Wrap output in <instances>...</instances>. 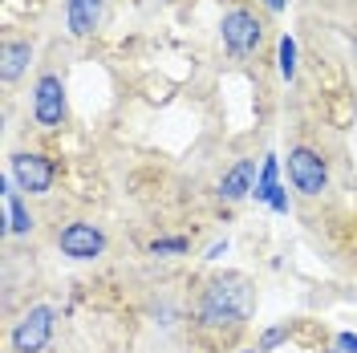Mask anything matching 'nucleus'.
Returning a JSON list of instances; mask_svg holds the SVG:
<instances>
[{
	"instance_id": "11",
	"label": "nucleus",
	"mask_w": 357,
	"mask_h": 353,
	"mask_svg": "<svg viewBox=\"0 0 357 353\" xmlns=\"http://www.w3.org/2000/svg\"><path fill=\"white\" fill-rule=\"evenodd\" d=\"M29 61H33V41L29 37H8L4 49H0V77H4V86H13L29 69Z\"/></svg>"
},
{
	"instance_id": "9",
	"label": "nucleus",
	"mask_w": 357,
	"mask_h": 353,
	"mask_svg": "<svg viewBox=\"0 0 357 353\" xmlns=\"http://www.w3.org/2000/svg\"><path fill=\"white\" fill-rule=\"evenodd\" d=\"M252 191H256V158H236V167L223 171V179H220V199L240 203Z\"/></svg>"
},
{
	"instance_id": "10",
	"label": "nucleus",
	"mask_w": 357,
	"mask_h": 353,
	"mask_svg": "<svg viewBox=\"0 0 357 353\" xmlns=\"http://www.w3.org/2000/svg\"><path fill=\"white\" fill-rule=\"evenodd\" d=\"M4 220H8V236H33V227H37L29 203L21 199L13 179H4Z\"/></svg>"
},
{
	"instance_id": "16",
	"label": "nucleus",
	"mask_w": 357,
	"mask_h": 353,
	"mask_svg": "<svg viewBox=\"0 0 357 353\" xmlns=\"http://www.w3.org/2000/svg\"><path fill=\"white\" fill-rule=\"evenodd\" d=\"M337 350L341 353H357V333H337Z\"/></svg>"
},
{
	"instance_id": "14",
	"label": "nucleus",
	"mask_w": 357,
	"mask_h": 353,
	"mask_svg": "<svg viewBox=\"0 0 357 353\" xmlns=\"http://www.w3.org/2000/svg\"><path fill=\"white\" fill-rule=\"evenodd\" d=\"M276 57H280V77L292 82V77H296V41H292L289 33H284L280 45H276Z\"/></svg>"
},
{
	"instance_id": "20",
	"label": "nucleus",
	"mask_w": 357,
	"mask_h": 353,
	"mask_svg": "<svg viewBox=\"0 0 357 353\" xmlns=\"http://www.w3.org/2000/svg\"><path fill=\"white\" fill-rule=\"evenodd\" d=\"M240 353H260V350H240Z\"/></svg>"
},
{
	"instance_id": "12",
	"label": "nucleus",
	"mask_w": 357,
	"mask_h": 353,
	"mask_svg": "<svg viewBox=\"0 0 357 353\" xmlns=\"http://www.w3.org/2000/svg\"><path fill=\"white\" fill-rule=\"evenodd\" d=\"M276 175H280V163L268 155V158H264V167H260V175H256V191H252V195H256V203H272V195L280 191Z\"/></svg>"
},
{
	"instance_id": "15",
	"label": "nucleus",
	"mask_w": 357,
	"mask_h": 353,
	"mask_svg": "<svg viewBox=\"0 0 357 353\" xmlns=\"http://www.w3.org/2000/svg\"><path fill=\"white\" fill-rule=\"evenodd\" d=\"M280 341H289V325H272V329H264V337H260V345H256V350L272 353Z\"/></svg>"
},
{
	"instance_id": "19",
	"label": "nucleus",
	"mask_w": 357,
	"mask_h": 353,
	"mask_svg": "<svg viewBox=\"0 0 357 353\" xmlns=\"http://www.w3.org/2000/svg\"><path fill=\"white\" fill-rule=\"evenodd\" d=\"M223 252H227V240H223V243H211V248H207V260H220Z\"/></svg>"
},
{
	"instance_id": "13",
	"label": "nucleus",
	"mask_w": 357,
	"mask_h": 353,
	"mask_svg": "<svg viewBox=\"0 0 357 353\" xmlns=\"http://www.w3.org/2000/svg\"><path fill=\"white\" fill-rule=\"evenodd\" d=\"M187 252H191L187 236H158V240H151V256H187Z\"/></svg>"
},
{
	"instance_id": "5",
	"label": "nucleus",
	"mask_w": 357,
	"mask_h": 353,
	"mask_svg": "<svg viewBox=\"0 0 357 353\" xmlns=\"http://www.w3.org/2000/svg\"><path fill=\"white\" fill-rule=\"evenodd\" d=\"M53 325H57V309H53V305H33V309H24V317L13 325V333H8L13 353H45L49 341H53Z\"/></svg>"
},
{
	"instance_id": "6",
	"label": "nucleus",
	"mask_w": 357,
	"mask_h": 353,
	"mask_svg": "<svg viewBox=\"0 0 357 353\" xmlns=\"http://www.w3.org/2000/svg\"><path fill=\"white\" fill-rule=\"evenodd\" d=\"M69 118V98L61 73H41L33 86V122L41 130H61Z\"/></svg>"
},
{
	"instance_id": "18",
	"label": "nucleus",
	"mask_w": 357,
	"mask_h": 353,
	"mask_svg": "<svg viewBox=\"0 0 357 353\" xmlns=\"http://www.w3.org/2000/svg\"><path fill=\"white\" fill-rule=\"evenodd\" d=\"M264 8H268V13H276V17H280V13L289 8V0H264Z\"/></svg>"
},
{
	"instance_id": "4",
	"label": "nucleus",
	"mask_w": 357,
	"mask_h": 353,
	"mask_svg": "<svg viewBox=\"0 0 357 353\" xmlns=\"http://www.w3.org/2000/svg\"><path fill=\"white\" fill-rule=\"evenodd\" d=\"M8 179L24 195H49L53 183H57V163L41 151H17L8 158Z\"/></svg>"
},
{
	"instance_id": "21",
	"label": "nucleus",
	"mask_w": 357,
	"mask_h": 353,
	"mask_svg": "<svg viewBox=\"0 0 357 353\" xmlns=\"http://www.w3.org/2000/svg\"><path fill=\"white\" fill-rule=\"evenodd\" d=\"M329 353H341V350H337V345H333V350H329Z\"/></svg>"
},
{
	"instance_id": "1",
	"label": "nucleus",
	"mask_w": 357,
	"mask_h": 353,
	"mask_svg": "<svg viewBox=\"0 0 357 353\" xmlns=\"http://www.w3.org/2000/svg\"><path fill=\"white\" fill-rule=\"evenodd\" d=\"M252 305H256V288L248 276H240V272L211 276L203 285L199 301H195V325L203 333L231 337V333L244 329V321L252 317Z\"/></svg>"
},
{
	"instance_id": "2",
	"label": "nucleus",
	"mask_w": 357,
	"mask_h": 353,
	"mask_svg": "<svg viewBox=\"0 0 357 353\" xmlns=\"http://www.w3.org/2000/svg\"><path fill=\"white\" fill-rule=\"evenodd\" d=\"M289 183L296 195L321 199L329 191V158L312 147H292L289 151Z\"/></svg>"
},
{
	"instance_id": "8",
	"label": "nucleus",
	"mask_w": 357,
	"mask_h": 353,
	"mask_svg": "<svg viewBox=\"0 0 357 353\" xmlns=\"http://www.w3.org/2000/svg\"><path fill=\"white\" fill-rule=\"evenodd\" d=\"M102 17H106V0H66V24L69 37L86 41L102 29Z\"/></svg>"
},
{
	"instance_id": "3",
	"label": "nucleus",
	"mask_w": 357,
	"mask_h": 353,
	"mask_svg": "<svg viewBox=\"0 0 357 353\" xmlns=\"http://www.w3.org/2000/svg\"><path fill=\"white\" fill-rule=\"evenodd\" d=\"M220 41L231 57L244 61L252 53H260V45H264V21L252 8H231V13H223V21H220Z\"/></svg>"
},
{
	"instance_id": "7",
	"label": "nucleus",
	"mask_w": 357,
	"mask_h": 353,
	"mask_svg": "<svg viewBox=\"0 0 357 353\" xmlns=\"http://www.w3.org/2000/svg\"><path fill=\"white\" fill-rule=\"evenodd\" d=\"M57 248H61V256H69V260H98V256H106V248H110V240H106V232L98 227V223L89 220H69L57 227Z\"/></svg>"
},
{
	"instance_id": "17",
	"label": "nucleus",
	"mask_w": 357,
	"mask_h": 353,
	"mask_svg": "<svg viewBox=\"0 0 357 353\" xmlns=\"http://www.w3.org/2000/svg\"><path fill=\"white\" fill-rule=\"evenodd\" d=\"M268 207H272V211H289V191L280 187V191L272 195V203H268Z\"/></svg>"
}]
</instances>
